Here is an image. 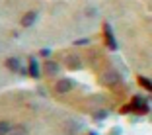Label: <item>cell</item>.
Masks as SVG:
<instances>
[{"instance_id": "1", "label": "cell", "mask_w": 152, "mask_h": 135, "mask_svg": "<svg viewBox=\"0 0 152 135\" xmlns=\"http://www.w3.org/2000/svg\"><path fill=\"white\" fill-rule=\"evenodd\" d=\"M123 114H129V112H137V114H148L150 112V104H148V98H140V96H134L133 102L127 104L121 108Z\"/></svg>"}, {"instance_id": "2", "label": "cell", "mask_w": 152, "mask_h": 135, "mask_svg": "<svg viewBox=\"0 0 152 135\" xmlns=\"http://www.w3.org/2000/svg\"><path fill=\"white\" fill-rule=\"evenodd\" d=\"M103 37H105V45H107L111 51H117L119 49V45H117V39H115V33H113L111 26L107 22L103 24Z\"/></svg>"}, {"instance_id": "3", "label": "cell", "mask_w": 152, "mask_h": 135, "mask_svg": "<svg viewBox=\"0 0 152 135\" xmlns=\"http://www.w3.org/2000/svg\"><path fill=\"white\" fill-rule=\"evenodd\" d=\"M119 82H121V77L115 71H107L105 75H102V84H105V86H115Z\"/></svg>"}, {"instance_id": "4", "label": "cell", "mask_w": 152, "mask_h": 135, "mask_svg": "<svg viewBox=\"0 0 152 135\" xmlns=\"http://www.w3.org/2000/svg\"><path fill=\"white\" fill-rule=\"evenodd\" d=\"M27 75L29 77H33V78H39L41 77V69H39V63H37V59L33 57H29V63H27Z\"/></svg>"}, {"instance_id": "5", "label": "cell", "mask_w": 152, "mask_h": 135, "mask_svg": "<svg viewBox=\"0 0 152 135\" xmlns=\"http://www.w3.org/2000/svg\"><path fill=\"white\" fill-rule=\"evenodd\" d=\"M72 86H74V82H72L70 78H61V80L55 84V90H57L58 94H64V92H70Z\"/></svg>"}, {"instance_id": "6", "label": "cell", "mask_w": 152, "mask_h": 135, "mask_svg": "<svg viewBox=\"0 0 152 135\" xmlns=\"http://www.w3.org/2000/svg\"><path fill=\"white\" fill-rule=\"evenodd\" d=\"M35 20H37V12L29 10V12H26L22 16V26L23 27H29V26H33V24H35Z\"/></svg>"}, {"instance_id": "7", "label": "cell", "mask_w": 152, "mask_h": 135, "mask_svg": "<svg viewBox=\"0 0 152 135\" xmlns=\"http://www.w3.org/2000/svg\"><path fill=\"white\" fill-rule=\"evenodd\" d=\"M64 63H66V67L70 69V71H78V69L82 67L80 57H76V55H68V57L64 59Z\"/></svg>"}, {"instance_id": "8", "label": "cell", "mask_w": 152, "mask_h": 135, "mask_svg": "<svg viewBox=\"0 0 152 135\" xmlns=\"http://www.w3.org/2000/svg\"><path fill=\"white\" fill-rule=\"evenodd\" d=\"M43 69H45V75H47V77H55V75H57V72L61 71L58 63H55V61H47Z\"/></svg>"}, {"instance_id": "9", "label": "cell", "mask_w": 152, "mask_h": 135, "mask_svg": "<svg viewBox=\"0 0 152 135\" xmlns=\"http://www.w3.org/2000/svg\"><path fill=\"white\" fill-rule=\"evenodd\" d=\"M20 67H22V63H20L18 57H8L6 59V69H10L12 72H18Z\"/></svg>"}, {"instance_id": "10", "label": "cell", "mask_w": 152, "mask_h": 135, "mask_svg": "<svg viewBox=\"0 0 152 135\" xmlns=\"http://www.w3.org/2000/svg\"><path fill=\"white\" fill-rule=\"evenodd\" d=\"M139 82H140V86H144V88L150 92L152 90V82H150V78L148 77H139Z\"/></svg>"}, {"instance_id": "11", "label": "cell", "mask_w": 152, "mask_h": 135, "mask_svg": "<svg viewBox=\"0 0 152 135\" xmlns=\"http://www.w3.org/2000/svg\"><path fill=\"white\" fill-rule=\"evenodd\" d=\"M105 117H107V112H105V110H99V112L94 114V120H96V122H103Z\"/></svg>"}, {"instance_id": "12", "label": "cell", "mask_w": 152, "mask_h": 135, "mask_svg": "<svg viewBox=\"0 0 152 135\" xmlns=\"http://www.w3.org/2000/svg\"><path fill=\"white\" fill-rule=\"evenodd\" d=\"M10 131V123L8 122H0V135H8Z\"/></svg>"}, {"instance_id": "13", "label": "cell", "mask_w": 152, "mask_h": 135, "mask_svg": "<svg viewBox=\"0 0 152 135\" xmlns=\"http://www.w3.org/2000/svg\"><path fill=\"white\" fill-rule=\"evenodd\" d=\"M51 53H53V51H51L49 47H43V49L39 51V55H41V57H45V59H49V57H51Z\"/></svg>"}, {"instance_id": "14", "label": "cell", "mask_w": 152, "mask_h": 135, "mask_svg": "<svg viewBox=\"0 0 152 135\" xmlns=\"http://www.w3.org/2000/svg\"><path fill=\"white\" fill-rule=\"evenodd\" d=\"M90 43V37H82V39H76L74 45H88Z\"/></svg>"}, {"instance_id": "15", "label": "cell", "mask_w": 152, "mask_h": 135, "mask_svg": "<svg viewBox=\"0 0 152 135\" xmlns=\"http://www.w3.org/2000/svg\"><path fill=\"white\" fill-rule=\"evenodd\" d=\"M109 135H121V127H113V129L109 131Z\"/></svg>"}, {"instance_id": "16", "label": "cell", "mask_w": 152, "mask_h": 135, "mask_svg": "<svg viewBox=\"0 0 152 135\" xmlns=\"http://www.w3.org/2000/svg\"><path fill=\"white\" fill-rule=\"evenodd\" d=\"M86 16H96V8H88L86 10Z\"/></svg>"}, {"instance_id": "17", "label": "cell", "mask_w": 152, "mask_h": 135, "mask_svg": "<svg viewBox=\"0 0 152 135\" xmlns=\"http://www.w3.org/2000/svg\"><path fill=\"white\" fill-rule=\"evenodd\" d=\"M18 72H20V75H27V69H23V67H20V69H18Z\"/></svg>"}, {"instance_id": "18", "label": "cell", "mask_w": 152, "mask_h": 135, "mask_svg": "<svg viewBox=\"0 0 152 135\" xmlns=\"http://www.w3.org/2000/svg\"><path fill=\"white\" fill-rule=\"evenodd\" d=\"M88 135H98V133H88Z\"/></svg>"}]
</instances>
